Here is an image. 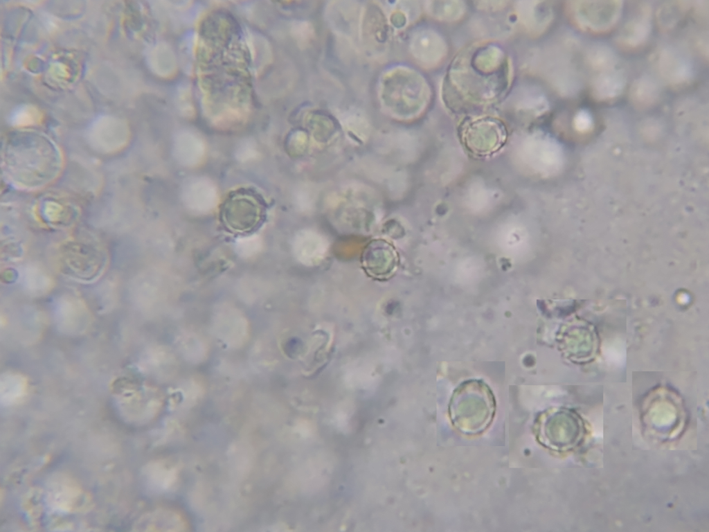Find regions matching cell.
I'll use <instances>...</instances> for the list:
<instances>
[{
  "label": "cell",
  "instance_id": "obj_1",
  "mask_svg": "<svg viewBox=\"0 0 709 532\" xmlns=\"http://www.w3.org/2000/svg\"><path fill=\"white\" fill-rule=\"evenodd\" d=\"M511 79L510 62L502 49L493 44H480L456 55L446 83L462 101L485 105L505 94Z\"/></svg>",
  "mask_w": 709,
  "mask_h": 532
},
{
  "label": "cell",
  "instance_id": "obj_2",
  "mask_svg": "<svg viewBox=\"0 0 709 532\" xmlns=\"http://www.w3.org/2000/svg\"><path fill=\"white\" fill-rule=\"evenodd\" d=\"M462 143L472 154L487 157L505 145L507 131L503 122L491 116H477L465 121L460 130Z\"/></svg>",
  "mask_w": 709,
  "mask_h": 532
},
{
  "label": "cell",
  "instance_id": "obj_3",
  "mask_svg": "<svg viewBox=\"0 0 709 532\" xmlns=\"http://www.w3.org/2000/svg\"><path fill=\"white\" fill-rule=\"evenodd\" d=\"M458 394L452 400L449 413L453 425L462 433L478 434L485 430L492 423L495 404L490 393Z\"/></svg>",
  "mask_w": 709,
  "mask_h": 532
},
{
  "label": "cell",
  "instance_id": "obj_4",
  "mask_svg": "<svg viewBox=\"0 0 709 532\" xmlns=\"http://www.w3.org/2000/svg\"><path fill=\"white\" fill-rule=\"evenodd\" d=\"M622 1H571L568 10L571 19L582 30L602 33L617 24L622 12Z\"/></svg>",
  "mask_w": 709,
  "mask_h": 532
},
{
  "label": "cell",
  "instance_id": "obj_5",
  "mask_svg": "<svg viewBox=\"0 0 709 532\" xmlns=\"http://www.w3.org/2000/svg\"><path fill=\"white\" fill-rule=\"evenodd\" d=\"M584 426L579 416L561 411L548 416L541 423L540 441L556 450H566L577 444L583 436Z\"/></svg>",
  "mask_w": 709,
  "mask_h": 532
},
{
  "label": "cell",
  "instance_id": "obj_6",
  "mask_svg": "<svg viewBox=\"0 0 709 532\" xmlns=\"http://www.w3.org/2000/svg\"><path fill=\"white\" fill-rule=\"evenodd\" d=\"M409 46L415 60L427 68L438 65L448 52L445 39L438 32L430 28L416 31L410 40Z\"/></svg>",
  "mask_w": 709,
  "mask_h": 532
},
{
  "label": "cell",
  "instance_id": "obj_7",
  "mask_svg": "<svg viewBox=\"0 0 709 532\" xmlns=\"http://www.w3.org/2000/svg\"><path fill=\"white\" fill-rule=\"evenodd\" d=\"M655 65L660 76L670 85L679 86L688 82L692 77L689 59L673 47L663 48L655 55Z\"/></svg>",
  "mask_w": 709,
  "mask_h": 532
},
{
  "label": "cell",
  "instance_id": "obj_8",
  "mask_svg": "<svg viewBox=\"0 0 709 532\" xmlns=\"http://www.w3.org/2000/svg\"><path fill=\"white\" fill-rule=\"evenodd\" d=\"M181 199L191 211L204 214L210 212L216 206L218 193L215 184L205 177L188 180L181 190Z\"/></svg>",
  "mask_w": 709,
  "mask_h": 532
},
{
  "label": "cell",
  "instance_id": "obj_9",
  "mask_svg": "<svg viewBox=\"0 0 709 532\" xmlns=\"http://www.w3.org/2000/svg\"><path fill=\"white\" fill-rule=\"evenodd\" d=\"M514 12L520 24L533 35L543 33L550 25L554 14L548 1L523 0L514 2Z\"/></svg>",
  "mask_w": 709,
  "mask_h": 532
},
{
  "label": "cell",
  "instance_id": "obj_10",
  "mask_svg": "<svg viewBox=\"0 0 709 532\" xmlns=\"http://www.w3.org/2000/svg\"><path fill=\"white\" fill-rule=\"evenodd\" d=\"M652 14L649 6H639L620 30L616 37L618 44L627 49L645 44L651 34Z\"/></svg>",
  "mask_w": 709,
  "mask_h": 532
},
{
  "label": "cell",
  "instance_id": "obj_11",
  "mask_svg": "<svg viewBox=\"0 0 709 532\" xmlns=\"http://www.w3.org/2000/svg\"><path fill=\"white\" fill-rule=\"evenodd\" d=\"M626 78L618 68L594 73L591 81V94L598 101L616 99L623 91Z\"/></svg>",
  "mask_w": 709,
  "mask_h": 532
},
{
  "label": "cell",
  "instance_id": "obj_12",
  "mask_svg": "<svg viewBox=\"0 0 709 532\" xmlns=\"http://www.w3.org/2000/svg\"><path fill=\"white\" fill-rule=\"evenodd\" d=\"M512 105L517 111L532 116H539L549 109L546 96L534 86L518 89L512 96Z\"/></svg>",
  "mask_w": 709,
  "mask_h": 532
},
{
  "label": "cell",
  "instance_id": "obj_13",
  "mask_svg": "<svg viewBox=\"0 0 709 532\" xmlns=\"http://www.w3.org/2000/svg\"><path fill=\"white\" fill-rule=\"evenodd\" d=\"M424 9L431 17L444 22H453L461 19L466 11L463 1H427Z\"/></svg>",
  "mask_w": 709,
  "mask_h": 532
},
{
  "label": "cell",
  "instance_id": "obj_14",
  "mask_svg": "<svg viewBox=\"0 0 709 532\" xmlns=\"http://www.w3.org/2000/svg\"><path fill=\"white\" fill-rule=\"evenodd\" d=\"M661 95L658 84L649 76H642L637 79L630 90V97L633 103L639 107H649L654 105Z\"/></svg>",
  "mask_w": 709,
  "mask_h": 532
},
{
  "label": "cell",
  "instance_id": "obj_15",
  "mask_svg": "<svg viewBox=\"0 0 709 532\" xmlns=\"http://www.w3.org/2000/svg\"><path fill=\"white\" fill-rule=\"evenodd\" d=\"M174 152L177 160L186 166L197 165L204 155L202 143L197 138L189 134L178 137Z\"/></svg>",
  "mask_w": 709,
  "mask_h": 532
},
{
  "label": "cell",
  "instance_id": "obj_16",
  "mask_svg": "<svg viewBox=\"0 0 709 532\" xmlns=\"http://www.w3.org/2000/svg\"><path fill=\"white\" fill-rule=\"evenodd\" d=\"M80 495L79 490L68 481L56 483L49 490V500L53 506L60 511H70L75 506Z\"/></svg>",
  "mask_w": 709,
  "mask_h": 532
},
{
  "label": "cell",
  "instance_id": "obj_17",
  "mask_svg": "<svg viewBox=\"0 0 709 532\" xmlns=\"http://www.w3.org/2000/svg\"><path fill=\"white\" fill-rule=\"evenodd\" d=\"M26 389L25 381L17 375L6 376L1 381V400L5 405H10L19 400Z\"/></svg>",
  "mask_w": 709,
  "mask_h": 532
},
{
  "label": "cell",
  "instance_id": "obj_18",
  "mask_svg": "<svg viewBox=\"0 0 709 532\" xmlns=\"http://www.w3.org/2000/svg\"><path fill=\"white\" fill-rule=\"evenodd\" d=\"M261 243V239L258 236H249L237 239L235 242V248L240 255L249 256L260 250Z\"/></svg>",
  "mask_w": 709,
  "mask_h": 532
},
{
  "label": "cell",
  "instance_id": "obj_19",
  "mask_svg": "<svg viewBox=\"0 0 709 532\" xmlns=\"http://www.w3.org/2000/svg\"><path fill=\"white\" fill-rule=\"evenodd\" d=\"M574 127L580 132H584L590 130L593 127V118L591 114L585 109L578 110L573 118Z\"/></svg>",
  "mask_w": 709,
  "mask_h": 532
},
{
  "label": "cell",
  "instance_id": "obj_20",
  "mask_svg": "<svg viewBox=\"0 0 709 532\" xmlns=\"http://www.w3.org/2000/svg\"><path fill=\"white\" fill-rule=\"evenodd\" d=\"M509 1H476V7L484 11H498L507 6Z\"/></svg>",
  "mask_w": 709,
  "mask_h": 532
}]
</instances>
